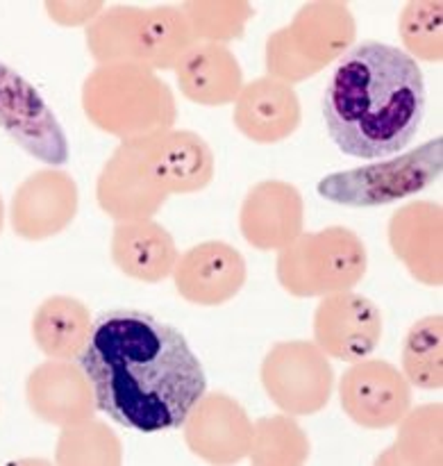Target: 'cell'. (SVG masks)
<instances>
[{
    "instance_id": "cell-9",
    "label": "cell",
    "mask_w": 443,
    "mask_h": 466,
    "mask_svg": "<svg viewBox=\"0 0 443 466\" xmlns=\"http://www.w3.org/2000/svg\"><path fill=\"white\" fill-rule=\"evenodd\" d=\"M246 280V262L232 246L207 241L191 248L176 268L180 296L198 305H218L239 294Z\"/></svg>"
},
{
    "instance_id": "cell-11",
    "label": "cell",
    "mask_w": 443,
    "mask_h": 466,
    "mask_svg": "<svg viewBox=\"0 0 443 466\" xmlns=\"http://www.w3.org/2000/svg\"><path fill=\"white\" fill-rule=\"evenodd\" d=\"M300 107L294 89L276 77L248 85L235 107V123L246 137L262 144L285 139L298 127Z\"/></svg>"
},
{
    "instance_id": "cell-13",
    "label": "cell",
    "mask_w": 443,
    "mask_h": 466,
    "mask_svg": "<svg viewBox=\"0 0 443 466\" xmlns=\"http://www.w3.org/2000/svg\"><path fill=\"white\" fill-rule=\"evenodd\" d=\"M177 82L196 103H227L232 96L239 94L241 71L230 50L207 44L189 50L182 57L177 64Z\"/></svg>"
},
{
    "instance_id": "cell-2",
    "label": "cell",
    "mask_w": 443,
    "mask_h": 466,
    "mask_svg": "<svg viewBox=\"0 0 443 466\" xmlns=\"http://www.w3.org/2000/svg\"><path fill=\"white\" fill-rule=\"evenodd\" d=\"M426 103V77L417 59L396 46L364 41L332 71L323 118L341 153L382 159L412 144Z\"/></svg>"
},
{
    "instance_id": "cell-4",
    "label": "cell",
    "mask_w": 443,
    "mask_h": 466,
    "mask_svg": "<svg viewBox=\"0 0 443 466\" xmlns=\"http://www.w3.org/2000/svg\"><path fill=\"white\" fill-rule=\"evenodd\" d=\"M0 126L35 157L48 164L68 159L66 137L35 86L0 64Z\"/></svg>"
},
{
    "instance_id": "cell-10",
    "label": "cell",
    "mask_w": 443,
    "mask_h": 466,
    "mask_svg": "<svg viewBox=\"0 0 443 466\" xmlns=\"http://www.w3.org/2000/svg\"><path fill=\"white\" fill-rule=\"evenodd\" d=\"M25 394L32 412L57 426L85 423L94 412L89 380L68 362H45L35 369Z\"/></svg>"
},
{
    "instance_id": "cell-15",
    "label": "cell",
    "mask_w": 443,
    "mask_h": 466,
    "mask_svg": "<svg viewBox=\"0 0 443 466\" xmlns=\"http://www.w3.org/2000/svg\"><path fill=\"white\" fill-rule=\"evenodd\" d=\"M91 321L85 305L68 296L48 299L35 314L32 335L41 353L53 360L77 358L89 339Z\"/></svg>"
},
{
    "instance_id": "cell-8",
    "label": "cell",
    "mask_w": 443,
    "mask_h": 466,
    "mask_svg": "<svg viewBox=\"0 0 443 466\" xmlns=\"http://www.w3.org/2000/svg\"><path fill=\"white\" fill-rule=\"evenodd\" d=\"M321 373H332V367L317 349L303 341L273 349L262 369L264 387L271 399L291 414H312L327 403L332 387L300 380Z\"/></svg>"
},
{
    "instance_id": "cell-12",
    "label": "cell",
    "mask_w": 443,
    "mask_h": 466,
    "mask_svg": "<svg viewBox=\"0 0 443 466\" xmlns=\"http://www.w3.org/2000/svg\"><path fill=\"white\" fill-rule=\"evenodd\" d=\"M114 264L136 280L157 282L176 267V244L162 226L153 221H127L112 237Z\"/></svg>"
},
{
    "instance_id": "cell-14",
    "label": "cell",
    "mask_w": 443,
    "mask_h": 466,
    "mask_svg": "<svg viewBox=\"0 0 443 466\" xmlns=\"http://www.w3.org/2000/svg\"><path fill=\"white\" fill-rule=\"evenodd\" d=\"M300 205V194L289 185L273 182V209L271 196H268V182L255 187L248 194V200L241 212V230L246 239L262 250L280 248L296 239L303 226V218H287L276 217L282 209H289Z\"/></svg>"
},
{
    "instance_id": "cell-5",
    "label": "cell",
    "mask_w": 443,
    "mask_h": 466,
    "mask_svg": "<svg viewBox=\"0 0 443 466\" xmlns=\"http://www.w3.org/2000/svg\"><path fill=\"white\" fill-rule=\"evenodd\" d=\"M314 337L323 353L344 362L371 355L382 339V314L359 294H335L323 300L314 317Z\"/></svg>"
},
{
    "instance_id": "cell-17",
    "label": "cell",
    "mask_w": 443,
    "mask_h": 466,
    "mask_svg": "<svg viewBox=\"0 0 443 466\" xmlns=\"http://www.w3.org/2000/svg\"><path fill=\"white\" fill-rule=\"evenodd\" d=\"M3 221H5V208H3V198H0V230H3Z\"/></svg>"
},
{
    "instance_id": "cell-3",
    "label": "cell",
    "mask_w": 443,
    "mask_h": 466,
    "mask_svg": "<svg viewBox=\"0 0 443 466\" xmlns=\"http://www.w3.org/2000/svg\"><path fill=\"white\" fill-rule=\"evenodd\" d=\"M443 139L428 141L389 162L350 168L326 176L318 182V194L326 200L348 208H376L418 194L441 176Z\"/></svg>"
},
{
    "instance_id": "cell-6",
    "label": "cell",
    "mask_w": 443,
    "mask_h": 466,
    "mask_svg": "<svg viewBox=\"0 0 443 466\" xmlns=\"http://www.w3.org/2000/svg\"><path fill=\"white\" fill-rule=\"evenodd\" d=\"M341 405L364 428H389L405 417L412 394L398 369L382 360L357 364L341 378Z\"/></svg>"
},
{
    "instance_id": "cell-7",
    "label": "cell",
    "mask_w": 443,
    "mask_h": 466,
    "mask_svg": "<svg viewBox=\"0 0 443 466\" xmlns=\"http://www.w3.org/2000/svg\"><path fill=\"white\" fill-rule=\"evenodd\" d=\"M77 209V187L62 171H36L16 189L12 226L23 239L39 241L62 232Z\"/></svg>"
},
{
    "instance_id": "cell-1",
    "label": "cell",
    "mask_w": 443,
    "mask_h": 466,
    "mask_svg": "<svg viewBox=\"0 0 443 466\" xmlns=\"http://www.w3.org/2000/svg\"><path fill=\"white\" fill-rule=\"evenodd\" d=\"M80 367L96 408L139 432L180 428L207 390L203 364L185 335L139 309L100 314Z\"/></svg>"
},
{
    "instance_id": "cell-16",
    "label": "cell",
    "mask_w": 443,
    "mask_h": 466,
    "mask_svg": "<svg viewBox=\"0 0 443 466\" xmlns=\"http://www.w3.org/2000/svg\"><path fill=\"white\" fill-rule=\"evenodd\" d=\"M441 323L443 319L426 317L414 323L403 346V367L409 380L423 390H441Z\"/></svg>"
}]
</instances>
